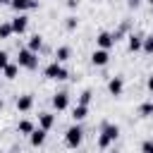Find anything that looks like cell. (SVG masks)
<instances>
[{
	"label": "cell",
	"instance_id": "6da1fadb",
	"mask_svg": "<svg viewBox=\"0 0 153 153\" xmlns=\"http://www.w3.org/2000/svg\"><path fill=\"white\" fill-rule=\"evenodd\" d=\"M120 136V127L117 124H110V122H103L100 127V136H98V148L100 151H108L110 143H115Z\"/></svg>",
	"mask_w": 153,
	"mask_h": 153
},
{
	"label": "cell",
	"instance_id": "7a4b0ae2",
	"mask_svg": "<svg viewBox=\"0 0 153 153\" xmlns=\"http://www.w3.org/2000/svg\"><path fill=\"white\" fill-rule=\"evenodd\" d=\"M17 65L24 67V69H36V67H38V55H36L33 50H29V48H19V53H17Z\"/></svg>",
	"mask_w": 153,
	"mask_h": 153
},
{
	"label": "cell",
	"instance_id": "3957f363",
	"mask_svg": "<svg viewBox=\"0 0 153 153\" xmlns=\"http://www.w3.org/2000/svg\"><path fill=\"white\" fill-rule=\"evenodd\" d=\"M43 74H45V79H55V81H65L67 76H69V72L60 65V62H50V65H45V69H43Z\"/></svg>",
	"mask_w": 153,
	"mask_h": 153
},
{
	"label": "cell",
	"instance_id": "277c9868",
	"mask_svg": "<svg viewBox=\"0 0 153 153\" xmlns=\"http://www.w3.org/2000/svg\"><path fill=\"white\" fill-rule=\"evenodd\" d=\"M81 139H84V129H81L79 124H74V127H69V129L65 131V143H67L69 148H79Z\"/></svg>",
	"mask_w": 153,
	"mask_h": 153
},
{
	"label": "cell",
	"instance_id": "5b68a950",
	"mask_svg": "<svg viewBox=\"0 0 153 153\" xmlns=\"http://www.w3.org/2000/svg\"><path fill=\"white\" fill-rule=\"evenodd\" d=\"M10 7L14 12H26V10H36L38 7V0H10Z\"/></svg>",
	"mask_w": 153,
	"mask_h": 153
},
{
	"label": "cell",
	"instance_id": "8992f818",
	"mask_svg": "<svg viewBox=\"0 0 153 153\" xmlns=\"http://www.w3.org/2000/svg\"><path fill=\"white\" fill-rule=\"evenodd\" d=\"M91 62H93V67H105V65L110 62V53H108L105 48H98V50H93Z\"/></svg>",
	"mask_w": 153,
	"mask_h": 153
},
{
	"label": "cell",
	"instance_id": "52a82bcc",
	"mask_svg": "<svg viewBox=\"0 0 153 153\" xmlns=\"http://www.w3.org/2000/svg\"><path fill=\"white\" fill-rule=\"evenodd\" d=\"M53 108L60 112V110H67L69 108V93L67 91H60V93H55L53 96Z\"/></svg>",
	"mask_w": 153,
	"mask_h": 153
},
{
	"label": "cell",
	"instance_id": "ba28073f",
	"mask_svg": "<svg viewBox=\"0 0 153 153\" xmlns=\"http://www.w3.org/2000/svg\"><path fill=\"white\" fill-rule=\"evenodd\" d=\"M96 43H98V48H105V50H110V48L115 45V36H112L110 31H100V33L96 36Z\"/></svg>",
	"mask_w": 153,
	"mask_h": 153
},
{
	"label": "cell",
	"instance_id": "9c48e42d",
	"mask_svg": "<svg viewBox=\"0 0 153 153\" xmlns=\"http://www.w3.org/2000/svg\"><path fill=\"white\" fill-rule=\"evenodd\" d=\"M108 91H110V96H122V91H124V79H122V76H110Z\"/></svg>",
	"mask_w": 153,
	"mask_h": 153
},
{
	"label": "cell",
	"instance_id": "30bf717a",
	"mask_svg": "<svg viewBox=\"0 0 153 153\" xmlns=\"http://www.w3.org/2000/svg\"><path fill=\"white\" fill-rule=\"evenodd\" d=\"M33 108V96L31 93H22L19 98H17V110L19 112H29Z\"/></svg>",
	"mask_w": 153,
	"mask_h": 153
},
{
	"label": "cell",
	"instance_id": "8fae6325",
	"mask_svg": "<svg viewBox=\"0 0 153 153\" xmlns=\"http://www.w3.org/2000/svg\"><path fill=\"white\" fill-rule=\"evenodd\" d=\"M45 134H48V131H45V129H41V127H38V129H33V131L29 134V141H31V146H33V148L43 146V143H45Z\"/></svg>",
	"mask_w": 153,
	"mask_h": 153
},
{
	"label": "cell",
	"instance_id": "7c38bea8",
	"mask_svg": "<svg viewBox=\"0 0 153 153\" xmlns=\"http://www.w3.org/2000/svg\"><path fill=\"white\" fill-rule=\"evenodd\" d=\"M10 24H12V31H14V33H24V31H26V26H29V19H26L24 14H17Z\"/></svg>",
	"mask_w": 153,
	"mask_h": 153
},
{
	"label": "cell",
	"instance_id": "4fadbf2b",
	"mask_svg": "<svg viewBox=\"0 0 153 153\" xmlns=\"http://www.w3.org/2000/svg\"><path fill=\"white\" fill-rule=\"evenodd\" d=\"M141 45H143V36H141V33H131V36H129V41H127V48H129V53H136V50H141Z\"/></svg>",
	"mask_w": 153,
	"mask_h": 153
},
{
	"label": "cell",
	"instance_id": "5bb4252c",
	"mask_svg": "<svg viewBox=\"0 0 153 153\" xmlns=\"http://www.w3.org/2000/svg\"><path fill=\"white\" fill-rule=\"evenodd\" d=\"M53 124H55V115H53V112H41V115H38V127H41V129L48 131Z\"/></svg>",
	"mask_w": 153,
	"mask_h": 153
},
{
	"label": "cell",
	"instance_id": "9a60e30c",
	"mask_svg": "<svg viewBox=\"0 0 153 153\" xmlns=\"http://www.w3.org/2000/svg\"><path fill=\"white\" fill-rule=\"evenodd\" d=\"M86 115H88V105H74L72 108V120L74 122H81V120H86Z\"/></svg>",
	"mask_w": 153,
	"mask_h": 153
},
{
	"label": "cell",
	"instance_id": "2e32d148",
	"mask_svg": "<svg viewBox=\"0 0 153 153\" xmlns=\"http://www.w3.org/2000/svg\"><path fill=\"white\" fill-rule=\"evenodd\" d=\"M26 48H29V50H33V53H38V50L43 48V36H38V33L29 36V43H26Z\"/></svg>",
	"mask_w": 153,
	"mask_h": 153
},
{
	"label": "cell",
	"instance_id": "e0dca14e",
	"mask_svg": "<svg viewBox=\"0 0 153 153\" xmlns=\"http://www.w3.org/2000/svg\"><path fill=\"white\" fill-rule=\"evenodd\" d=\"M69 55H72V50H69V45H60L57 50H55V62H67L69 60Z\"/></svg>",
	"mask_w": 153,
	"mask_h": 153
},
{
	"label": "cell",
	"instance_id": "ac0fdd59",
	"mask_svg": "<svg viewBox=\"0 0 153 153\" xmlns=\"http://www.w3.org/2000/svg\"><path fill=\"white\" fill-rule=\"evenodd\" d=\"M2 74H5V79H17V74H19V65L7 62V65H5V69H2Z\"/></svg>",
	"mask_w": 153,
	"mask_h": 153
},
{
	"label": "cell",
	"instance_id": "d6986e66",
	"mask_svg": "<svg viewBox=\"0 0 153 153\" xmlns=\"http://www.w3.org/2000/svg\"><path fill=\"white\" fill-rule=\"evenodd\" d=\"M33 129H36V127H33L31 120H19V124H17V131H19V134H26V136H29Z\"/></svg>",
	"mask_w": 153,
	"mask_h": 153
},
{
	"label": "cell",
	"instance_id": "ffe728a7",
	"mask_svg": "<svg viewBox=\"0 0 153 153\" xmlns=\"http://www.w3.org/2000/svg\"><path fill=\"white\" fill-rule=\"evenodd\" d=\"M14 31H12V24L10 22H2L0 24V41H5V38H10Z\"/></svg>",
	"mask_w": 153,
	"mask_h": 153
},
{
	"label": "cell",
	"instance_id": "44dd1931",
	"mask_svg": "<svg viewBox=\"0 0 153 153\" xmlns=\"http://www.w3.org/2000/svg\"><path fill=\"white\" fill-rule=\"evenodd\" d=\"M91 100H93V91H91V88H84L81 96H79V105H88Z\"/></svg>",
	"mask_w": 153,
	"mask_h": 153
},
{
	"label": "cell",
	"instance_id": "7402d4cb",
	"mask_svg": "<svg viewBox=\"0 0 153 153\" xmlns=\"http://www.w3.org/2000/svg\"><path fill=\"white\" fill-rule=\"evenodd\" d=\"M139 115H141V117H151V115H153V103H151V100H148V103H141V105H139Z\"/></svg>",
	"mask_w": 153,
	"mask_h": 153
},
{
	"label": "cell",
	"instance_id": "603a6c76",
	"mask_svg": "<svg viewBox=\"0 0 153 153\" xmlns=\"http://www.w3.org/2000/svg\"><path fill=\"white\" fill-rule=\"evenodd\" d=\"M141 50H143L146 55H153V33H151V36H143V45H141Z\"/></svg>",
	"mask_w": 153,
	"mask_h": 153
},
{
	"label": "cell",
	"instance_id": "cb8c5ba5",
	"mask_svg": "<svg viewBox=\"0 0 153 153\" xmlns=\"http://www.w3.org/2000/svg\"><path fill=\"white\" fill-rule=\"evenodd\" d=\"M65 26H67V31H74V29L79 26V19H76V17H67V22H65Z\"/></svg>",
	"mask_w": 153,
	"mask_h": 153
},
{
	"label": "cell",
	"instance_id": "d4e9b609",
	"mask_svg": "<svg viewBox=\"0 0 153 153\" xmlns=\"http://www.w3.org/2000/svg\"><path fill=\"white\" fill-rule=\"evenodd\" d=\"M141 153H153V139L141 141Z\"/></svg>",
	"mask_w": 153,
	"mask_h": 153
},
{
	"label": "cell",
	"instance_id": "484cf974",
	"mask_svg": "<svg viewBox=\"0 0 153 153\" xmlns=\"http://www.w3.org/2000/svg\"><path fill=\"white\" fill-rule=\"evenodd\" d=\"M10 62V55L5 53V50H0V69H5V65Z\"/></svg>",
	"mask_w": 153,
	"mask_h": 153
},
{
	"label": "cell",
	"instance_id": "4316f807",
	"mask_svg": "<svg viewBox=\"0 0 153 153\" xmlns=\"http://www.w3.org/2000/svg\"><path fill=\"white\" fill-rule=\"evenodd\" d=\"M146 86H148V91H153V74L148 76V81H146Z\"/></svg>",
	"mask_w": 153,
	"mask_h": 153
},
{
	"label": "cell",
	"instance_id": "83f0119b",
	"mask_svg": "<svg viewBox=\"0 0 153 153\" xmlns=\"http://www.w3.org/2000/svg\"><path fill=\"white\" fill-rule=\"evenodd\" d=\"M79 5V0H67V7H76Z\"/></svg>",
	"mask_w": 153,
	"mask_h": 153
},
{
	"label": "cell",
	"instance_id": "f1b7e54d",
	"mask_svg": "<svg viewBox=\"0 0 153 153\" xmlns=\"http://www.w3.org/2000/svg\"><path fill=\"white\" fill-rule=\"evenodd\" d=\"M129 5H131V7H136V5H139V0H129Z\"/></svg>",
	"mask_w": 153,
	"mask_h": 153
},
{
	"label": "cell",
	"instance_id": "f546056e",
	"mask_svg": "<svg viewBox=\"0 0 153 153\" xmlns=\"http://www.w3.org/2000/svg\"><path fill=\"white\" fill-rule=\"evenodd\" d=\"M0 5H10V0H0Z\"/></svg>",
	"mask_w": 153,
	"mask_h": 153
},
{
	"label": "cell",
	"instance_id": "4dcf8cb0",
	"mask_svg": "<svg viewBox=\"0 0 153 153\" xmlns=\"http://www.w3.org/2000/svg\"><path fill=\"white\" fill-rule=\"evenodd\" d=\"M2 108H5V103H2V98H0V112H2Z\"/></svg>",
	"mask_w": 153,
	"mask_h": 153
},
{
	"label": "cell",
	"instance_id": "1f68e13d",
	"mask_svg": "<svg viewBox=\"0 0 153 153\" xmlns=\"http://www.w3.org/2000/svg\"><path fill=\"white\" fill-rule=\"evenodd\" d=\"M108 153H117V151H108Z\"/></svg>",
	"mask_w": 153,
	"mask_h": 153
},
{
	"label": "cell",
	"instance_id": "d6a6232c",
	"mask_svg": "<svg viewBox=\"0 0 153 153\" xmlns=\"http://www.w3.org/2000/svg\"><path fill=\"white\" fill-rule=\"evenodd\" d=\"M148 2H151V5H153V0H148Z\"/></svg>",
	"mask_w": 153,
	"mask_h": 153
},
{
	"label": "cell",
	"instance_id": "836d02e7",
	"mask_svg": "<svg viewBox=\"0 0 153 153\" xmlns=\"http://www.w3.org/2000/svg\"><path fill=\"white\" fill-rule=\"evenodd\" d=\"M0 153H2V151H0Z\"/></svg>",
	"mask_w": 153,
	"mask_h": 153
}]
</instances>
